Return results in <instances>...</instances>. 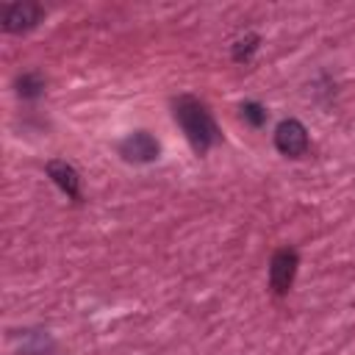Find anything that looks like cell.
Wrapping results in <instances>:
<instances>
[{
  "instance_id": "6da1fadb",
  "label": "cell",
  "mask_w": 355,
  "mask_h": 355,
  "mask_svg": "<svg viewBox=\"0 0 355 355\" xmlns=\"http://www.w3.org/2000/svg\"><path fill=\"white\" fill-rule=\"evenodd\" d=\"M172 114H175V122L180 125V130L186 133L191 150L197 155H205L216 141H219V128L208 111V105L191 94H180L175 103H172Z\"/></svg>"
},
{
  "instance_id": "7a4b0ae2",
  "label": "cell",
  "mask_w": 355,
  "mask_h": 355,
  "mask_svg": "<svg viewBox=\"0 0 355 355\" xmlns=\"http://www.w3.org/2000/svg\"><path fill=\"white\" fill-rule=\"evenodd\" d=\"M275 147L286 158H302L308 153V147H311L308 128L300 119H294V116L277 122V128H275Z\"/></svg>"
},
{
  "instance_id": "3957f363",
  "label": "cell",
  "mask_w": 355,
  "mask_h": 355,
  "mask_svg": "<svg viewBox=\"0 0 355 355\" xmlns=\"http://www.w3.org/2000/svg\"><path fill=\"white\" fill-rule=\"evenodd\" d=\"M297 266H300V255L291 247H280L272 255V261H269V288L277 297H283V294L291 291L294 277H297Z\"/></svg>"
},
{
  "instance_id": "277c9868",
  "label": "cell",
  "mask_w": 355,
  "mask_h": 355,
  "mask_svg": "<svg viewBox=\"0 0 355 355\" xmlns=\"http://www.w3.org/2000/svg\"><path fill=\"white\" fill-rule=\"evenodd\" d=\"M44 17V8L39 3H8L0 8V28L6 33H25L31 28L39 25V19Z\"/></svg>"
},
{
  "instance_id": "5b68a950",
  "label": "cell",
  "mask_w": 355,
  "mask_h": 355,
  "mask_svg": "<svg viewBox=\"0 0 355 355\" xmlns=\"http://www.w3.org/2000/svg\"><path fill=\"white\" fill-rule=\"evenodd\" d=\"M158 153H161V144L147 130H136V133H130L128 139L119 141V155L130 164H150V161L158 158Z\"/></svg>"
},
{
  "instance_id": "8992f818",
  "label": "cell",
  "mask_w": 355,
  "mask_h": 355,
  "mask_svg": "<svg viewBox=\"0 0 355 355\" xmlns=\"http://www.w3.org/2000/svg\"><path fill=\"white\" fill-rule=\"evenodd\" d=\"M44 172H47V178L69 197V200H75V202H80V175H78V169L72 166V164H67V161H61V158H53V161H47L44 164Z\"/></svg>"
},
{
  "instance_id": "52a82bcc",
  "label": "cell",
  "mask_w": 355,
  "mask_h": 355,
  "mask_svg": "<svg viewBox=\"0 0 355 355\" xmlns=\"http://www.w3.org/2000/svg\"><path fill=\"white\" fill-rule=\"evenodd\" d=\"M17 92H19V97L33 100V97H39L44 92V78L39 72H25V75L17 78Z\"/></svg>"
},
{
  "instance_id": "ba28073f",
  "label": "cell",
  "mask_w": 355,
  "mask_h": 355,
  "mask_svg": "<svg viewBox=\"0 0 355 355\" xmlns=\"http://www.w3.org/2000/svg\"><path fill=\"white\" fill-rule=\"evenodd\" d=\"M258 44H261V36L258 33H247L244 39H239L236 44H233V61L236 64H247L250 58H252V53L258 50Z\"/></svg>"
},
{
  "instance_id": "9c48e42d",
  "label": "cell",
  "mask_w": 355,
  "mask_h": 355,
  "mask_svg": "<svg viewBox=\"0 0 355 355\" xmlns=\"http://www.w3.org/2000/svg\"><path fill=\"white\" fill-rule=\"evenodd\" d=\"M241 116H244V122H250L252 128H261V125L266 122V108H263L261 103L250 100V103L241 105Z\"/></svg>"
}]
</instances>
